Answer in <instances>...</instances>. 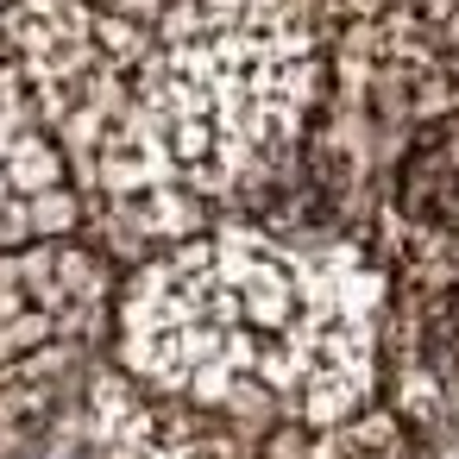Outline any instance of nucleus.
<instances>
[{"label": "nucleus", "instance_id": "f257e3e1", "mask_svg": "<svg viewBox=\"0 0 459 459\" xmlns=\"http://www.w3.org/2000/svg\"><path fill=\"white\" fill-rule=\"evenodd\" d=\"M390 202L428 233H459V114H434L403 139Z\"/></svg>", "mask_w": 459, "mask_h": 459}, {"label": "nucleus", "instance_id": "f03ea898", "mask_svg": "<svg viewBox=\"0 0 459 459\" xmlns=\"http://www.w3.org/2000/svg\"><path fill=\"white\" fill-rule=\"evenodd\" d=\"M421 359L459 384V277L421 308Z\"/></svg>", "mask_w": 459, "mask_h": 459}]
</instances>
